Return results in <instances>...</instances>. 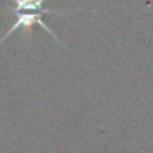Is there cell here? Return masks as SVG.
I'll return each mask as SVG.
<instances>
[{"label": "cell", "mask_w": 153, "mask_h": 153, "mask_svg": "<svg viewBox=\"0 0 153 153\" xmlns=\"http://www.w3.org/2000/svg\"><path fill=\"white\" fill-rule=\"evenodd\" d=\"M12 4H13V8H12L8 13L15 17V22L10 27V30L0 38V45L4 43L8 36H12L17 30H30L33 25H40L50 36H53L56 41L61 43V40L56 36V33L51 31V28L43 22V15H69V13L77 12V10L46 8V7H43L45 0H12Z\"/></svg>", "instance_id": "1"}]
</instances>
